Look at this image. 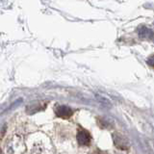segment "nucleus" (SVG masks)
<instances>
[{
	"mask_svg": "<svg viewBox=\"0 0 154 154\" xmlns=\"http://www.w3.org/2000/svg\"><path fill=\"white\" fill-rule=\"evenodd\" d=\"M55 115L62 119H69L73 115V111L66 106H58L55 109Z\"/></svg>",
	"mask_w": 154,
	"mask_h": 154,
	"instance_id": "nucleus-2",
	"label": "nucleus"
},
{
	"mask_svg": "<svg viewBox=\"0 0 154 154\" xmlns=\"http://www.w3.org/2000/svg\"><path fill=\"white\" fill-rule=\"evenodd\" d=\"M77 142L81 146H89L91 142V136L87 130L82 129L77 134Z\"/></svg>",
	"mask_w": 154,
	"mask_h": 154,
	"instance_id": "nucleus-1",
	"label": "nucleus"
},
{
	"mask_svg": "<svg viewBox=\"0 0 154 154\" xmlns=\"http://www.w3.org/2000/svg\"><path fill=\"white\" fill-rule=\"evenodd\" d=\"M147 64H148L149 66H150L151 67H153V69H154V55L148 58V60H147Z\"/></svg>",
	"mask_w": 154,
	"mask_h": 154,
	"instance_id": "nucleus-3",
	"label": "nucleus"
}]
</instances>
